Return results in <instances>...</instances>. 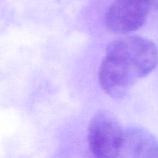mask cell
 <instances>
[{"mask_svg":"<svg viewBox=\"0 0 158 158\" xmlns=\"http://www.w3.org/2000/svg\"><path fill=\"white\" fill-rule=\"evenodd\" d=\"M157 63L158 50L152 41L140 36L118 39L106 48L99 69L100 86L110 97H123Z\"/></svg>","mask_w":158,"mask_h":158,"instance_id":"obj_1","label":"cell"},{"mask_svg":"<svg viewBox=\"0 0 158 158\" xmlns=\"http://www.w3.org/2000/svg\"><path fill=\"white\" fill-rule=\"evenodd\" d=\"M123 131L117 117L108 110H100L92 117L87 131L91 152L98 157L119 156Z\"/></svg>","mask_w":158,"mask_h":158,"instance_id":"obj_2","label":"cell"},{"mask_svg":"<svg viewBox=\"0 0 158 158\" xmlns=\"http://www.w3.org/2000/svg\"><path fill=\"white\" fill-rule=\"evenodd\" d=\"M151 0H115L106 14V25L114 32L127 33L141 27L151 9Z\"/></svg>","mask_w":158,"mask_h":158,"instance_id":"obj_3","label":"cell"},{"mask_svg":"<svg viewBox=\"0 0 158 158\" xmlns=\"http://www.w3.org/2000/svg\"><path fill=\"white\" fill-rule=\"evenodd\" d=\"M155 137L141 127H130L123 132L118 157H157Z\"/></svg>","mask_w":158,"mask_h":158,"instance_id":"obj_4","label":"cell"},{"mask_svg":"<svg viewBox=\"0 0 158 158\" xmlns=\"http://www.w3.org/2000/svg\"><path fill=\"white\" fill-rule=\"evenodd\" d=\"M151 7L154 8L158 12V0H151Z\"/></svg>","mask_w":158,"mask_h":158,"instance_id":"obj_5","label":"cell"}]
</instances>
